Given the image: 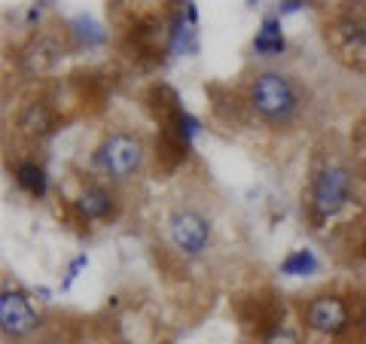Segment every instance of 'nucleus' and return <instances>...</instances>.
<instances>
[{"mask_svg":"<svg viewBox=\"0 0 366 344\" xmlns=\"http://www.w3.org/2000/svg\"><path fill=\"white\" fill-rule=\"evenodd\" d=\"M74 211L83 223H107L117 216V195L104 183H83V189L74 198Z\"/></svg>","mask_w":366,"mask_h":344,"instance_id":"6e6552de","label":"nucleus"},{"mask_svg":"<svg viewBox=\"0 0 366 344\" xmlns=\"http://www.w3.org/2000/svg\"><path fill=\"white\" fill-rule=\"evenodd\" d=\"M281 271L290 274V278H305V274L317 271V259L312 250H293V253L281 262Z\"/></svg>","mask_w":366,"mask_h":344,"instance_id":"f8f14e48","label":"nucleus"},{"mask_svg":"<svg viewBox=\"0 0 366 344\" xmlns=\"http://www.w3.org/2000/svg\"><path fill=\"white\" fill-rule=\"evenodd\" d=\"M327 43H333V49L342 59H351L366 67V9H345L333 19V25L327 28Z\"/></svg>","mask_w":366,"mask_h":344,"instance_id":"423d86ee","label":"nucleus"},{"mask_svg":"<svg viewBox=\"0 0 366 344\" xmlns=\"http://www.w3.org/2000/svg\"><path fill=\"white\" fill-rule=\"evenodd\" d=\"M354 344H366V305H363V311L357 314V320H354V332L348 335Z\"/></svg>","mask_w":366,"mask_h":344,"instance_id":"4468645a","label":"nucleus"},{"mask_svg":"<svg viewBox=\"0 0 366 344\" xmlns=\"http://www.w3.org/2000/svg\"><path fill=\"white\" fill-rule=\"evenodd\" d=\"M259 344H302V338H300V332H296L293 326L281 323V326H274L269 335H262Z\"/></svg>","mask_w":366,"mask_h":344,"instance_id":"ddd939ff","label":"nucleus"},{"mask_svg":"<svg viewBox=\"0 0 366 344\" xmlns=\"http://www.w3.org/2000/svg\"><path fill=\"white\" fill-rule=\"evenodd\" d=\"M254 49L262 59H272V55H281L287 49V40H284V34H281V19H274V16L262 19L259 34L254 37Z\"/></svg>","mask_w":366,"mask_h":344,"instance_id":"1a4fd4ad","label":"nucleus"},{"mask_svg":"<svg viewBox=\"0 0 366 344\" xmlns=\"http://www.w3.org/2000/svg\"><path fill=\"white\" fill-rule=\"evenodd\" d=\"M16 183L31 195V198H43L46 189H49V180H46L43 165H37L34 158H25V162L16 165Z\"/></svg>","mask_w":366,"mask_h":344,"instance_id":"9b49d317","label":"nucleus"},{"mask_svg":"<svg viewBox=\"0 0 366 344\" xmlns=\"http://www.w3.org/2000/svg\"><path fill=\"white\" fill-rule=\"evenodd\" d=\"M187 19L192 21V25L199 21V9H196V4H187Z\"/></svg>","mask_w":366,"mask_h":344,"instance_id":"f3484780","label":"nucleus"},{"mask_svg":"<svg viewBox=\"0 0 366 344\" xmlns=\"http://www.w3.org/2000/svg\"><path fill=\"white\" fill-rule=\"evenodd\" d=\"M308 223L320 228L354 201V171L345 162H327L308 183Z\"/></svg>","mask_w":366,"mask_h":344,"instance_id":"f257e3e1","label":"nucleus"},{"mask_svg":"<svg viewBox=\"0 0 366 344\" xmlns=\"http://www.w3.org/2000/svg\"><path fill=\"white\" fill-rule=\"evenodd\" d=\"M250 107H254V113L262 122L281 128V125H290L296 119V113L302 107V98L287 74L259 71L254 76V83H250Z\"/></svg>","mask_w":366,"mask_h":344,"instance_id":"f03ea898","label":"nucleus"},{"mask_svg":"<svg viewBox=\"0 0 366 344\" xmlns=\"http://www.w3.org/2000/svg\"><path fill=\"white\" fill-rule=\"evenodd\" d=\"M89 265V259H86V253L83 256H76L74 262H71V268H67V280H64V286H71L74 283V278H76V274H79V268H86Z\"/></svg>","mask_w":366,"mask_h":344,"instance_id":"dca6fc26","label":"nucleus"},{"mask_svg":"<svg viewBox=\"0 0 366 344\" xmlns=\"http://www.w3.org/2000/svg\"><path fill=\"white\" fill-rule=\"evenodd\" d=\"M144 158H147V146L141 137L129 131H113L98 143L92 162L110 183H122L144 168Z\"/></svg>","mask_w":366,"mask_h":344,"instance_id":"7ed1b4c3","label":"nucleus"},{"mask_svg":"<svg viewBox=\"0 0 366 344\" xmlns=\"http://www.w3.org/2000/svg\"><path fill=\"white\" fill-rule=\"evenodd\" d=\"M19 131L28 134V137H40V134H49L52 131V113L43 101H31L25 104V110L19 113Z\"/></svg>","mask_w":366,"mask_h":344,"instance_id":"9d476101","label":"nucleus"},{"mask_svg":"<svg viewBox=\"0 0 366 344\" xmlns=\"http://www.w3.org/2000/svg\"><path fill=\"white\" fill-rule=\"evenodd\" d=\"M0 329L9 341H25L40 329V317L34 311L31 299L16 286L13 290L4 286V293H0Z\"/></svg>","mask_w":366,"mask_h":344,"instance_id":"0eeeda50","label":"nucleus"},{"mask_svg":"<svg viewBox=\"0 0 366 344\" xmlns=\"http://www.w3.org/2000/svg\"><path fill=\"white\" fill-rule=\"evenodd\" d=\"M302 326L315 335H324V338H348L354 332V317L351 314V302L339 293H317L312 295L305 305H302Z\"/></svg>","mask_w":366,"mask_h":344,"instance_id":"20e7f679","label":"nucleus"},{"mask_svg":"<svg viewBox=\"0 0 366 344\" xmlns=\"http://www.w3.org/2000/svg\"><path fill=\"white\" fill-rule=\"evenodd\" d=\"M302 4H296V0H290V4H281V13H296Z\"/></svg>","mask_w":366,"mask_h":344,"instance_id":"a211bd4d","label":"nucleus"},{"mask_svg":"<svg viewBox=\"0 0 366 344\" xmlns=\"http://www.w3.org/2000/svg\"><path fill=\"white\" fill-rule=\"evenodd\" d=\"M34 344H71V338H64L61 332L55 329V332H43V335H37Z\"/></svg>","mask_w":366,"mask_h":344,"instance_id":"2eb2a0df","label":"nucleus"},{"mask_svg":"<svg viewBox=\"0 0 366 344\" xmlns=\"http://www.w3.org/2000/svg\"><path fill=\"white\" fill-rule=\"evenodd\" d=\"M168 235L183 256H202L211 244V220L196 208H177L168 220Z\"/></svg>","mask_w":366,"mask_h":344,"instance_id":"39448f33","label":"nucleus"}]
</instances>
